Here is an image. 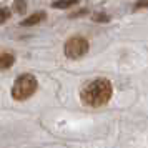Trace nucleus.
<instances>
[{
	"label": "nucleus",
	"instance_id": "nucleus-9",
	"mask_svg": "<svg viewBox=\"0 0 148 148\" xmlns=\"http://www.w3.org/2000/svg\"><path fill=\"white\" fill-rule=\"evenodd\" d=\"M12 15V12H10V8L7 7H2V10H0V22L2 23H5V22L8 20V17Z\"/></svg>",
	"mask_w": 148,
	"mask_h": 148
},
{
	"label": "nucleus",
	"instance_id": "nucleus-6",
	"mask_svg": "<svg viewBox=\"0 0 148 148\" xmlns=\"http://www.w3.org/2000/svg\"><path fill=\"white\" fill-rule=\"evenodd\" d=\"M78 2H80V0H57V2L52 3V7L63 10V8H70V7H73V5H77Z\"/></svg>",
	"mask_w": 148,
	"mask_h": 148
},
{
	"label": "nucleus",
	"instance_id": "nucleus-1",
	"mask_svg": "<svg viewBox=\"0 0 148 148\" xmlns=\"http://www.w3.org/2000/svg\"><path fill=\"white\" fill-rule=\"evenodd\" d=\"M113 95L112 82L107 78H95L92 82H87L85 87L80 92V100L85 107L100 108L105 107Z\"/></svg>",
	"mask_w": 148,
	"mask_h": 148
},
{
	"label": "nucleus",
	"instance_id": "nucleus-2",
	"mask_svg": "<svg viewBox=\"0 0 148 148\" xmlns=\"http://www.w3.org/2000/svg\"><path fill=\"white\" fill-rule=\"evenodd\" d=\"M38 88V82L32 73H22L18 75L14 82V87H12V98L17 101H23L30 98L32 95L37 92Z\"/></svg>",
	"mask_w": 148,
	"mask_h": 148
},
{
	"label": "nucleus",
	"instance_id": "nucleus-8",
	"mask_svg": "<svg viewBox=\"0 0 148 148\" xmlns=\"http://www.w3.org/2000/svg\"><path fill=\"white\" fill-rule=\"evenodd\" d=\"M92 20L97 23H107V22H110V17L105 12H95V14H92Z\"/></svg>",
	"mask_w": 148,
	"mask_h": 148
},
{
	"label": "nucleus",
	"instance_id": "nucleus-10",
	"mask_svg": "<svg viewBox=\"0 0 148 148\" xmlns=\"http://www.w3.org/2000/svg\"><path fill=\"white\" fill-rule=\"evenodd\" d=\"M140 8H148V0H138L135 3V10H140Z\"/></svg>",
	"mask_w": 148,
	"mask_h": 148
},
{
	"label": "nucleus",
	"instance_id": "nucleus-7",
	"mask_svg": "<svg viewBox=\"0 0 148 148\" xmlns=\"http://www.w3.org/2000/svg\"><path fill=\"white\" fill-rule=\"evenodd\" d=\"M14 10L17 12V14L23 15L25 12H27V0H14Z\"/></svg>",
	"mask_w": 148,
	"mask_h": 148
},
{
	"label": "nucleus",
	"instance_id": "nucleus-5",
	"mask_svg": "<svg viewBox=\"0 0 148 148\" xmlns=\"http://www.w3.org/2000/svg\"><path fill=\"white\" fill-rule=\"evenodd\" d=\"M14 63H15L14 53H8V52H2L0 53V68L2 70H8Z\"/></svg>",
	"mask_w": 148,
	"mask_h": 148
},
{
	"label": "nucleus",
	"instance_id": "nucleus-3",
	"mask_svg": "<svg viewBox=\"0 0 148 148\" xmlns=\"http://www.w3.org/2000/svg\"><path fill=\"white\" fill-rule=\"evenodd\" d=\"M88 48H90V43H88L87 38H83L80 35H75V37H70V38L65 42L63 53H65V57H68V58L77 60V58H80V57L88 53Z\"/></svg>",
	"mask_w": 148,
	"mask_h": 148
},
{
	"label": "nucleus",
	"instance_id": "nucleus-4",
	"mask_svg": "<svg viewBox=\"0 0 148 148\" xmlns=\"http://www.w3.org/2000/svg\"><path fill=\"white\" fill-rule=\"evenodd\" d=\"M45 17H47L45 12H35V14H32L30 17L23 18L20 22V27H34V25H38L40 22L45 20Z\"/></svg>",
	"mask_w": 148,
	"mask_h": 148
}]
</instances>
